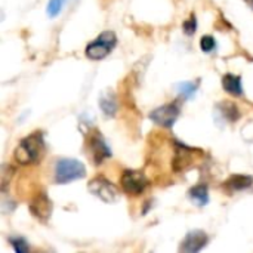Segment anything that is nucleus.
<instances>
[{"label": "nucleus", "instance_id": "12", "mask_svg": "<svg viewBox=\"0 0 253 253\" xmlns=\"http://www.w3.org/2000/svg\"><path fill=\"white\" fill-rule=\"evenodd\" d=\"M222 87L225 92H228L233 96H242L243 95V84L242 77L233 73H227L222 76Z\"/></svg>", "mask_w": 253, "mask_h": 253}, {"label": "nucleus", "instance_id": "8", "mask_svg": "<svg viewBox=\"0 0 253 253\" xmlns=\"http://www.w3.org/2000/svg\"><path fill=\"white\" fill-rule=\"evenodd\" d=\"M30 213L37 218L39 221L42 222H46L49 221V218L52 216V211H53V205H52V200L49 199V196L43 191L37 193L31 202H30Z\"/></svg>", "mask_w": 253, "mask_h": 253}, {"label": "nucleus", "instance_id": "19", "mask_svg": "<svg viewBox=\"0 0 253 253\" xmlns=\"http://www.w3.org/2000/svg\"><path fill=\"white\" fill-rule=\"evenodd\" d=\"M182 30L187 36H193L197 31V19L194 15H191L188 19H185V22L182 24Z\"/></svg>", "mask_w": 253, "mask_h": 253}, {"label": "nucleus", "instance_id": "15", "mask_svg": "<svg viewBox=\"0 0 253 253\" xmlns=\"http://www.w3.org/2000/svg\"><path fill=\"white\" fill-rule=\"evenodd\" d=\"M218 111L222 114V117L227 120V122H230V123H234V122H237L239 119H240V110H239V107L234 104V102H228V101H225V102H219L218 104Z\"/></svg>", "mask_w": 253, "mask_h": 253}, {"label": "nucleus", "instance_id": "3", "mask_svg": "<svg viewBox=\"0 0 253 253\" xmlns=\"http://www.w3.org/2000/svg\"><path fill=\"white\" fill-rule=\"evenodd\" d=\"M117 44V36L113 31H102L96 39L87 43L84 49V55L92 61H101L111 53V50Z\"/></svg>", "mask_w": 253, "mask_h": 253}, {"label": "nucleus", "instance_id": "21", "mask_svg": "<svg viewBox=\"0 0 253 253\" xmlns=\"http://www.w3.org/2000/svg\"><path fill=\"white\" fill-rule=\"evenodd\" d=\"M246 1H248V3L251 4V7H252V9H253V0H246Z\"/></svg>", "mask_w": 253, "mask_h": 253}, {"label": "nucleus", "instance_id": "10", "mask_svg": "<svg viewBox=\"0 0 253 253\" xmlns=\"http://www.w3.org/2000/svg\"><path fill=\"white\" fill-rule=\"evenodd\" d=\"M208 243H209V236L202 230H194L185 236V239L179 246V251L182 253L200 252L208 246Z\"/></svg>", "mask_w": 253, "mask_h": 253}, {"label": "nucleus", "instance_id": "5", "mask_svg": "<svg viewBox=\"0 0 253 253\" xmlns=\"http://www.w3.org/2000/svg\"><path fill=\"white\" fill-rule=\"evenodd\" d=\"M120 185H122V190L127 196L138 197L147 190L148 179L144 172L133 170V169H125L120 176Z\"/></svg>", "mask_w": 253, "mask_h": 253}, {"label": "nucleus", "instance_id": "1", "mask_svg": "<svg viewBox=\"0 0 253 253\" xmlns=\"http://www.w3.org/2000/svg\"><path fill=\"white\" fill-rule=\"evenodd\" d=\"M44 151V139L42 132H33L16 145L13 157L19 165L28 166L39 163Z\"/></svg>", "mask_w": 253, "mask_h": 253}, {"label": "nucleus", "instance_id": "7", "mask_svg": "<svg viewBox=\"0 0 253 253\" xmlns=\"http://www.w3.org/2000/svg\"><path fill=\"white\" fill-rule=\"evenodd\" d=\"M179 114H181L179 105L176 102H169V104L154 108L150 113V120L157 126L170 129L175 125V122L178 120Z\"/></svg>", "mask_w": 253, "mask_h": 253}, {"label": "nucleus", "instance_id": "11", "mask_svg": "<svg viewBox=\"0 0 253 253\" xmlns=\"http://www.w3.org/2000/svg\"><path fill=\"white\" fill-rule=\"evenodd\" d=\"M253 185V176L249 175H243V173H236L231 175L227 181H225V188L231 193L236 191H243L248 190Z\"/></svg>", "mask_w": 253, "mask_h": 253}, {"label": "nucleus", "instance_id": "14", "mask_svg": "<svg viewBox=\"0 0 253 253\" xmlns=\"http://www.w3.org/2000/svg\"><path fill=\"white\" fill-rule=\"evenodd\" d=\"M188 197L199 206V208H203L209 203V190H208V185L205 184H197L194 187L190 188L188 191Z\"/></svg>", "mask_w": 253, "mask_h": 253}, {"label": "nucleus", "instance_id": "4", "mask_svg": "<svg viewBox=\"0 0 253 253\" xmlns=\"http://www.w3.org/2000/svg\"><path fill=\"white\" fill-rule=\"evenodd\" d=\"M87 190L92 196H95L96 199H99L104 203H114L119 199L117 187L102 175L92 178L87 182Z\"/></svg>", "mask_w": 253, "mask_h": 253}, {"label": "nucleus", "instance_id": "13", "mask_svg": "<svg viewBox=\"0 0 253 253\" xmlns=\"http://www.w3.org/2000/svg\"><path fill=\"white\" fill-rule=\"evenodd\" d=\"M99 108L102 114L108 119L114 117L117 114V99L113 92H107L99 98Z\"/></svg>", "mask_w": 253, "mask_h": 253}, {"label": "nucleus", "instance_id": "9", "mask_svg": "<svg viewBox=\"0 0 253 253\" xmlns=\"http://www.w3.org/2000/svg\"><path fill=\"white\" fill-rule=\"evenodd\" d=\"M196 153H199V150L190 148V147L178 142L175 145V156H173V160H172L173 170L175 172H182L187 168L193 166V163L196 160V156H194Z\"/></svg>", "mask_w": 253, "mask_h": 253}, {"label": "nucleus", "instance_id": "18", "mask_svg": "<svg viewBox=\"0 0 253 253\" xmlns=\"http://www.w3.org/2000/svg\"><path fill=\"white\" fill-rule=\"evenodd\" d=\"M216 47V40L213 36H203L200 39V49L205 52V53H211L213 52Z\"/></svg>", "mask_w": 253, "mask_h": 253}, {"label": "nucleus", "instance_id": "17", "mask_svg": "<svg viewBox=\"0 0 253 253\" xmlns=\"http://www.w3.org/2000/svg\"><path fill=\"white\" fill-rule=\"evenodd\" d=\"M64 4H65V0H49L47 7H46V12H47L49 18H55L56 15H59Z\"/></svg>", "mask_w": 253, "mask_h": 253}, {"label": "nucleus", "instance_id": "20", "mask_svg": "<svg viewBox=\"0 0 253 253\" xmlns=\"http://www.w3.org/2000/svg\"><path fill=\"white\" fill-rule=\"evenodd\" d=\"M10 245L13 248V251L16 253H25L28 252V245L22 237H13L10 239Z\"/></svg>", "mask_w": 253, "mask_h": 253}, {"label": "nucleus", "instance_id": "6", "mask_svg": "<svg viewBox=\"0 0 253 253\" xmlns=\"http://www.w3.org/2000/svg\"><path fill=\"white\" fill-rule=\"evenodd\" d=\"M86 145H87V150H89V154L92 157V162L93 165H101L104 163L105 160H108L113 154H111V150L108 147V144L105 142L102 133L98 130V129H93L87 138H86Z\"/></svg>", "mask_w": 253, "mask_h": 253}, {"label": "nucleus", "instance_id": "16", "mask_svg": "<svg viewBox=\"0 0 253 253\" xmlns=\"http://www.w3.org/2000/svg\"><path fill=\"white\" fill-rule=\"evenodd\" d=\"M199 83L200 80H196V82H181L176 84V90L178 93L184 98V99H190L196 95L197 89H199Z\"/></svg>", "mask_w": 253, "mask_h": 253}, {"label": "nucleus", "instance_id": "2", "mask_svg": "<svg viewBox=\"0 0 253 253\" xmlns=\"http://www.w3.org/2000/svg\"><path fill=\"white\" fill-rule=\"evenodd\" d=\"M86 176V168L82 162L76 159H59L53 166V181L55 184L65 185L82 179Z\"/></svg>", "mask_w": 253, "mask_h": 253}]
</instances>
